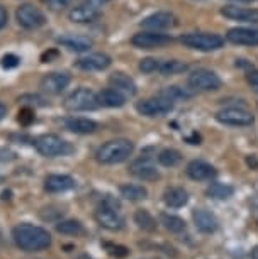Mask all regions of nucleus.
<instances>
[{"mask_svg":"<svg viewBox=\"0 0 258 259\" xmlns=\"http://www.w3.org/2000/svg\"><path fill=\"white\" fill-rule=\"evenodd\" d=\"M12 237L17 247L26 252H38L51 246V236L46 229L32 226V224H19L14 227Z\"/></svg>","mask_w":258,"mask_h":259,"instance_id":"f257e3e1","label":"nucleus"},{"mask_svg":"<svg viewBox=\"0 0 258 259\" xmlns=\"http://www.w3.org/2000/svg\"><path fill=\"white\" fill-rule=\"evenodd\" d=\"M134 144L129 139H113L102 144L95 153V159L100 164H119L133 154Z\"/></svg>","mask_w":258,"mask_h":259,"instance_id":"f03ea898","label":"nucleus"},{"mask_svg":"<svg viewBox=\"0 0 258 259\" xmlns=\"http://www.w3.org/2000/svg\"><path fill=\"white\" fill-rule=\"evenodd\" d=\"M180 42L186 48H191V50L211 53L221 50L223 45H225V39L219 36V34H212V32H191V34H183L180 37Z\"/></svg>","mask_w":258,"mask_h":259,"instance_id":"7ed1b4c3","label":"nucleus"},{"mask_svg":"<svg viewBox=\"0 0 258 259\" xmlns=\"http://www.w3.org/2000/svg\"><path fill=\"white\" fill-rule=\"evenodd\" d=\"M65 109L70 112H87V110H95L100 107L99 95L94 90L80 87V89L73 90L70 95L65 99Z\"/></svg>","mask_w":258,"mask_h":259,"instance_id":"20e7f679","label":"nucleus"},{"mask_svg":"<svg viewBox=\"0 0 258 259\" xmlns=\"http://www.w3.org/2000/svg\"><path fill=\"white\" fill-rule=\"evenodd\" d=\"M38 153L46 156V158H56V156H65L71 153V146L61 139L56 134H43L34 141Z\"/></svg>","mask_w":258,"mask_h":259,"instance_id":"39448f33","label":"nucleus"},{"mask_svg":"<svg viewBox=\"0 0 258 259\" xmlns=\"http://www.w3.org/2000/svg\"><path fill=\"white\" fill-rule=\"evenodd\" d=\"M187 83L191 90L197 92H216L221 89V78L214 71L206 70V68L192 71L187 78Z\"/></svg>","mask_w":258,"mask_h":259,"instance_id":"423d86ee","label":"nucleus"},{"mask_svg":"<svg viewBox=\"0 0 258 259\" xmlns=\"http://www.w3.org/2000/svg\"><path fill=\"white\" fill-rule=\"evenodd\" d=\"M16 19L19 26L24 29H40L46 24V16L40 7L32 4H22L21 7H17Z\"/></svg>","mask_w":258,"mask_h":259,"instance_id":"0eeeda50","label":"nucleus"},{"mask_svg":"<svg viewBox=\"0 0 258 259\" xmlns=\"http://www.w3.org/2000/svg\"><path fill=\"white\" fill-rule=\"evenodd\" d=\"M216 120L225 125L246 127L251 125L255 119H253L251 112H248L246 109H241V107H226V109H221L216 114Z\"/></svg>","mask_w":258,"mask_h":259,"instance_id":"6e6552de","label":"nucleus"},{"mask_svg":"<svg viewBox=\"0 0 258 259\" xmlns=\"http://www.w3.org/2000/svg\"><path fill=\"white\" fill-rule=\"evenodd\" d=\"M172 42V37L168 34H162L158 31H146L134 34L131 39V45L138 50H157V48H163Z\"/></svg>","mask_w":258,"mask_h":259,"instance_id":"1a4fd4ad","label":"nucleus"},{"mask_svg":"<svg viewBox=\"0 0 258 259\" xmlns=\"http://www.w3.org/2000/svg\"><path fill=\"white\" fill-rule=\"evenodd\" d=\"M136 110H138L141 115H146V117H162L173 110V102L157 95V97H152V99H144L138 102V104H136Z\"/></svg>","mask_w":258,"mask_h":259,"instance_id":"9d476101","label":"nucleus"},{"mask_svg":"<svg viewBox=\"0 0 258 259\" xmlns=\"http://www.w3.org/2000/svg\"><path fill=\"white\" fill-rule=\"evenodd\" d=\"M95 221L99 222L100 227L107 229L110 232L121 231L124 227V219L121 217L116 207L109 203H102L99 208L95 210Z\"/></svg>","mask_w":258,"mask_h":259,"instance_id":"9b49d317","label":"nucleus"},{"mask_svg":"<svg viewBox=\"0 0 258 259\" xmlns=\"http://www.w3.org/2000/svg\"><path fill=\"white\" fill-rule=\"evenodd\" d=\"M100 16V6L92 0H87V2H82L79 6L71 7L70 14H68V19L75 24H89L94 22L95 19H99Z\"/></svg>","mask_w":258,"mask_h":259,"instance_id":"f8f14e48","label":"nucleus"},{"mask_svg":"<svg viewBox=\"0 0 258 259\" xmlns=\"http://www.w3.org/2000/svg\"><path fill=\"white\" fill-rule=\"evenodd\" d=\"M129 173L141 182H155L160 178V171L150 158H139L129 164Z\"/></svg>","mask_w":258,"mask_h":259,"instance_id":"ddd939ff","label":"nucleus"},{"mask_svg":"<svg viewBox=\"0 0 258 259\" xmlns=\"http://www.w3.org/2000/svg\"><path fill=\"white\" fill-rule=\"evenodd\" d=\"M70 75L65 71H53L43 76L41 80V90L50 95H58L70 85Z\"/></svg>","mask_w":258,"mask_h":259,"instance_id":"4468645a","label":"nucleus"},{"mask_svg":"<svg viewBox=\"0 0 258 259\" xmlns=\"http://www.w3.org/2000/svg\"><path fill=\"white\" fill-rule=\"evenodd\" d=\"M110 63H113V60L105 53H92V55L79 58L75 61V66L82 71H102L109 68Z\"/></svg>","mask_w":258,"mask_h":259,"instance_id":"2eb2a0df","label":"nucleus"},{"mask_svg":"<svg viewBox=\"0 0 258 259\" xmlns=\"http://www.w3.org/2000/svg\"><path fill=\"white\" fill-rule=\"evenodd\" d=\"M226 41L238 46H258V29L235 27L226 34Z\"/></svg>","mask_w":258,"mask_h":259,"instance_id":"dca6fc26","label":"nucleus"},{"mask_svg":"<svg viewBox=\"0 0 258 259\" xmlns=\"http://www.w3.org/2000/svg\"><path fill=\"white\" fill-rule=\"evenodd\" d=\"M221 14L226 19H230V21L245 22V24H258V9L226 6L221 9Z\"/></svg>","mask_w":258,"mask_h":259,"instance_id":"f3484780","label":"nucleus"},{"mask_svg":"<svg viewBox=\"0 0 258 259\" xmlns=\"http://www.w3.org/2000/svg\"><path fill=\"white\" fill-rule=\"evenodd\" d=\"M56 42L61 45L63 48H68L70 51H77V53L89 51L94 46V39L84 36V34H63V36L56 39Z\"/></svg>","mask_w":258,"mask_h":259,"instance_id":"a211bd4d","label":"nucleus"},{"mask_svg":"<svg viewBox=\"0 0 258 259\" xmlns=\"http://www.w3.org/2000/svg\"><path fill=\"white\" fill-rule=\"evenodd\" d=\"M187 177L194 180V182H206L216 177V168L212 164L206 163V161L196 159L191 161L187 166Z\"/></svg>","mask_w":258,"mask_h":259,"instance_id":"6ab92c4d","label":"nucleus"},{"mask_svg":"<svg viewBox=\"0 0 258 259\" xmlns=\"http://www.w3.org/2000/svg\"><path fill=\"white\" fill-rule=\"evenodd\" d=\"M172 26H175V17L170 12H155L141 21V27L150 29V31H163Z\"/></svg>","mask_w":258,"mask_h":259,"instance_id":"aec40b11","label":"nucleus"},{"mask_svg":"<svg viewBox=\"0 0 258 259\" xmlns=\"http://www.w3.org/2000/svg\"><path fill=\"white\" fill-rule=\"evenodd\" d=\"M194 224H196L197 231L202 234H212L217 229V219L214 217L212 212H209L206 208H196L192 212Z\"/></svg>","mask_w":258,"mask_h":259,"instance_id":"412c9836","label":"nucleus"},{"mask_svg":"<svg viewBox=\"0 0 258 259\" xmlns=\"http://www.w3.org/2000/svg\"><path fill=\"white\" fill-rule=\"evenodd\" d=\"M109 85L113 87V89L119 90L121 94H124L126 97H128V95L133 97V95H136V92H138L134 80L129 75L123 73V71L113 73V75L109 76Z\"/></svg>","mask_w":258,"mask_h":259,"instance_id":"4be33fe9","label":"nucleus"},{"mask_svg":"<svg viewBox=\"0 0 258 259\" xmlns=\"http://www.w3.org/2000/svg\"><path fill=\"white\" fill-rule=\"evenodd\" d=\"M75 180L68 175H50L45 180V190L50 193H63L75 188Z\"/></svg>","mask_w":258,"mask_h":259,"instance_id":"5701e85b","label":"nucleus"},{"mask_svg":"<svg viewBox=\"0 0 258 259\" xmlns=\"http://www.w3.org/2000/svg\"><path fill=\"white\" fill-rule=\"evenodd\" d=\"M65 127L68 131L75 134H92L99 129V124L92 119H85V117H68L65 119Z\"/></svg>","mask_w":258,"mask_h":259,"instance_id":"b1692460","label":"nucleus"},{"mask_svg":"<svg viewBox=\"0 0 258 259\" xmlns=\"http://www.w3.org/2000/svg\"><path fill=\"white\" fill-rule=\"evenodd\" d=\"M163 202L170 208H180L189 202V193L180 187H172L167 188L163 193Z\"/></svg>","mask_w":258,"mask_h":259,"instance_id":"393cba45","label":"nucleus"},{"mask_svg":"<svg viewBox=\"0 0 258 259\" xmlns=\"http://www.w3.org/2000/svg\"><path fill=\"white\" fill-rule=\"evenodd\" d=\"M99 102H100V105L109 107V109H119V107H123L126 104V95L110 87V89H105L100 92Z\"/></svg>","mask_w":258,"mask_h":259,"instance_id":"a878e982","label":"nucleus"},{"mask_svg":"<svg viewBox=\"0 0 258 259\" xmlns=\"http://www.w3.org/2000/svg\"><path fill=\"white\" fill-rule=\"evenodd\" d=\"M160 97L167 99L170 102H180V100H189L192 97V92L189 89H182L178 85H172V87H165L158 92Z\"/></svg>","mask_w":258,"mask_h":259,"instance_id":"bb28decb","label":"nucleus"},{"mask_svg":"<svg viewBox=\"0 0 258 259\" xmlns=\"http://www.w3.org/2000/svg\"><path fill=\"white\" fill-rule=\"evenodd\" d=\"M233 193H235V188L226 183H211L206 190L207 197L214 200H228L233 197Z\"/></svg>","mask_w":258,"mask_h":259,"instance_id":"cd10ccee","label":"nucleus"},{"mask_svg":"<svg viewBox=\"0 0 258 259\" xmlns=\"http://www.w3.org/2000/svg\"><path fill=\"white\" fill-rule=\"evenodd\" d=\"M121 197L129 200V202H139L148 197V190L141 185H124L121 187Z\"/></svg>","mask_w":258,"mask_h":259,"instance_id":"c85d7f7f","label":"nucleus"},{"mask_svg":"<svg viewBox=\"0 0 258 259\" xmlns=\"http://www.w3.org/2000/svg\"><path fill=\"white\" fill-rule=\"evenodd\" d=\"M134 222L138 224V227L141 231H146V232H153L157 231V221L153 219V215L148 212V210H136L134 213Z\"/></svg>","mask_w":258,"mask_h":259,"instance_id":"c756f323","label":"nucleus"},{"mask_svg":"<svg viewBox=\"0 0 258 259\" xmlns=\"http://www.w3.org/2000/svg\"><path fill=\"white\" fill-rule=\"evenodd\" d=\"M187 68H189L187 63H183L180 60H168V61L160 63L158 71L162 73L163 76H172V75H178V73L187 71Z\"/></svg>","mask_w":258,"mask_h":259,"instance_id":"7c9ffc66","label":"nucleus"},{"mask_svg":"<svg viewBox=\"0 0 258 259\" xmlns=\"http://www.w3.org/2000/svg\"><path fill=\"white\" fill-rule=\"evenodd\" d=\"M162 224L163 227L167 229L168 232L172 234H180L186 231V222H183V219L177 217V215H170V213H162Z\"/></svg>","mask_w":258,"mask_h":259,"instance_id":"2f4dec72","label":"nucleus"},{"mask_svg":"<svg viewBox=\"0 0 258 259\" xmlns=\"http://www.w3.org/2000/svg\"><path fill=\"white\" fill-rule=\"evenodd\" d=\"M182 161V154L177 149H163L158 154V163L165 166V168H173Z\"/></svg>","mask_w":258,"mask_h":259,"instance_id":"473e14b6","label":"nucleus"},{"mask_svg":"<svg viewBox=\"0 0 258 259\" xmlns=\"http://www.w3.org/2000/svg\"><path fill=\"white\" fill-rule=\"evenodd\" d=\"M56 231L65 236H80L84 234V227L79 221H60L56 224Z\"/></svg>","mask_w":258,"mask_h":259,"instance_id":"72a5a7b5","label":"nucleus"},{"mask_svg":"<svg viewBox=\"0 0 258 259\" xmlns=\"http://www.w3.org/2000/svg\"><path fill=\"white\" fill-rule=\"evenodd\" d=\"M104 247L105 251L110 254V256L118 257V259H123L129 254V249L124 247V246H119V244H110V242H104Z\"/></svg>","mask_w":258,"mask_h":259,"instance_id":"f704fd0d","label":"nucleus"},{"mask_svg":"<svg viewBox=\"0 0 258 259\" xmlns=\"http://www.w3.org/2000/svg\"><path fill=\"white\" fill-rule=\"evenodd\" d=\"M160 68V61L157 58H144V60L139 61V70L143 73H155L158 71Z\"/></svg>","mask_w":258,"mask_h":259,"instance_id":"c9c22d12","label":"nucleus"},{"mask_svg":"<svg viewBox=\"0 0 258 259\" xmlns=\"http://www.w3.org/2000/svg\"><path fill=\"white\" fill-rule=\"evenodd\" d=\"M17 120L21 122L22 125H29L31 122H34V112L31 107H24V109H21Z\"/></svg>","mask_w":258,"mask_h":259,"instance_id":"e433bc0d","label":"nucleus"},{"mask_svg":"<svg viewBox=\"0 0 258 259\" xmlns=\"http://www.w3.org/2000/svg\"><path fill=\"white\" fill-rule=\"evenodd\" d=\"M19 58L16 55H12V53H9V55H6L2 58V66L4 68H16L19 65Z\"/></svg>","mask_w":258,"mask_h":259,"instance_id":"4c0bfd02","label":"nucleus"},{"mask_svg":"<svg viewBox=\"0 0 258 259\" xmlns=\"http://www.w3.org/2000/svg\"><path fill=\"white\" fill-rule=\"evenodd\" d=\"M246 81H248V85L251 87V90H253V92H256V94H258V70L248 71Z\"/></svg>","mask_w":258,"mask_h":259,"instance_id":"58836bf2","label":"nucleus"},{"mask_svg":"<svg viewBox=\"0 0 258 259\" xmlns=\"http://www.w3.org/2000/svg\"><path fill=\"white\" fill-rule=\"evenodd\" d=\"M19 102H24V104H36V105H45V100L38 95H22L19 97Z\"/></svg>","mask_w":258,"mask_h":259,"instance_id":"ea45409f","label":"nucleus"},{"mask_svg":"<svg viewBox=\"0 0 258 259\" xmlns=\"http://www.w3.org/2000/svg\"><path fill=\"white\" fill-rule=\"evenodd\" d=\"M7 22H9V14L6 11V7L0 6V31L7 26Z\"/></svg>","mask_w":258,"mask_h":259,"instance_id":"a19ab883","label":"nucleus"},{"mask_svg":"<svg viewBox=\"0 0 258 259\" xmlns=\"http://www.w3.org/2000/svg\"><path fill=\"white\" fill-rule=\"evenodd\" d=\"M53 9H63L66 4H70V0H50Z\"/></svg>","mask_w":258,"mask_h":259,"instance_id":"79ce46f5","label":"nucleus"},{"mask_svg":"<svg viewBox=\"0 0 258 259\" xmlns=\"http://www.w3.org/2000/svg\"><path fill=\"white\" fill-rule=\"evenodd\" d=\"M51 56H56V51H50V53H45V55H43V61L45 63H48L51 60Z\"/></svg>","mask_w":258,"mask_h":259,"instance_id":"37998d69","label":"nucleus"},{"mask_svg":"<svg viewBox=\"0 0 258 259\" xmlns=\"http://www.w3.org/2000/svg\"><path fill=\"white\" fill-rule=\"evenodd\" d=\"M6 115H7V107L4 104H0V120H2Z\"/></svg>","mask_w":258,"mask_h":259,"instance_id":"c03bdc74","label":"nucleus"},{"mask_svg":"<svg viewBox=\"0 0 258 259\" xmlns=\"http://www.w3.org/2000/svg\"><path fill=\"white\" fill-rule=\"evenodd\" d=\"M251 257H253V259H258V246L251 251Z\"/></svg>","mask_w":258,"mask_h":259,"instance_id":"a18cd8bd","label":"nucleus"},{"mask_svg":"<svg viewBox=\"0 0 258 259\" xmlns=\"http://www.w3.org/2000/svg\"><path fill=\"white\" fill-rule=\"evenodd\" d=\"M233 2H256V0H233Z\"/></svg>","mask_w":258,"mask_h":259,"instance_id":"49530a36","label":"nucleus"},{"mask_svg":"<svg viewBox=\"0 0 258 259\" xmlns=\"http://www.w3.org/2000/svg\"><path fill=\"white\" fill-rule=\"evenodd\" d=\"M77 259H92V257H90V256H87V254H84V256H79Z\"/></svg>","mask_w":258,"mask_h":259,"instance_id":"de8ad7c7","label":"nucleus"}]
</instances>
